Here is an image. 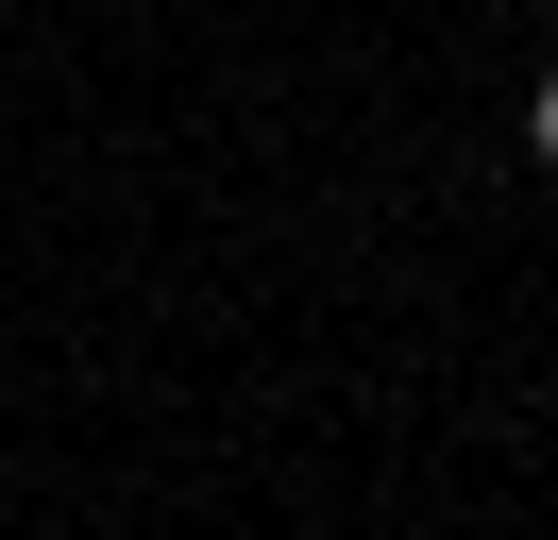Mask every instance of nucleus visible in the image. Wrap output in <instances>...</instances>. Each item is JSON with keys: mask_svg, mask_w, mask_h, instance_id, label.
Here are the masks:
<instances>
[{"mask_svg": "<svg viewBox=\"0 0 558 540\" xmlns=\"http://www.w3.org/2000/svg\"><path fill=\"white\" fill-rule=\"evenodd\" d=\"M524 152H542V169H558V68H542V101H524Z\"/></svg>", "mask_w": 558, "mask_h": 540, "instance_id": "1", "label": "nucleus"}]
</instances>
